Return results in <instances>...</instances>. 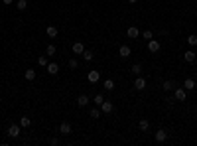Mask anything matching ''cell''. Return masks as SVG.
I'll return each instance as SVG.
<instances>
[{
	"label": "cell",
	"mask_w": 197,
	"mask_h": 146,
	"mask_svg": "<svg viewBox=\"0 0 197 146\" xmlns=\"http://www.w3.org/2000/svg\"><path fill=\"white\" fill-rule=\"evenodd\" d=\"M174 97H175V101H185L187 91L183 89V87H175V89H174Z\"/></svg>",
	"instance_id": "obj_1"
},
{
	"label": "cell",
	"mask_w": 197,
	"mask_h": 146,
	"mask_svg": "<svg viewBox=\"0 0 197 146\" xmlns=\"http://www.w3.org/2000/svg\"><path fill=\"white\" fill-rule=\"evenodd\" d=\"M134 89L136 91H144L146 89V79L142 77V75H138V77L134 79Z\"/></svg>",
	"instance_id": "obj_2"
},
{
	"label": "cell",
	"mask_w": 197,
	"mask_h": 146,
	"mask_svg": "<svg viewBox=\"0 0 197 146\" xmlns=\"http://www.w3.org/2000/svg\"><path fill=\"white\" fill-rule=\"evenodd\" d=\"M8 136H10V138H18L20 136V124H10V126H8Z\"/></svg>",
	"instance_id": "obj_3"
},
{
	"label": "cell",
	"mask_w": 197,
	"mask_h": 146,
	"mask_svg": "<svg viewBox=\"0 0 197 146\" xmlns=\"http://www.w3.org/2000/svg\"><path fill=\"white\" fill-rule=\"evenodd\" d=\"M160 48H162V45H160V41H156L154 37L148 41V52H150V53H156V52H160Z\"/></svg>",
	"instance_id": "obj_4"
},
{
	"label": "cell",
	"mask_w": 197,
	"mask_h": 146,
	"mask_svg": "<svg viewBox=\"0 0 197 146\" xmlns=\"http://www.w3.org/2000/svg\"><path fill=\"white\" fill-rule=\"evenodd\" d=\"M112 109H114V105H112L111 101H107V99H104V101H103V105H100V112L108 115V112H112Z\"/></svg>",
	"instance_id": "obj_5"
},
{
	"label": "cell",
	"mask_w": 197,
	"mask_h": 146,
	"mask_svg": "<svg viewBox=\"0 0 197 146\" xmlns=\"http://www.w3.org/2000/svg\"><path fill=\"white\" fill-rule=\"evenodd\" d=\"M130 45H120L118 48V55L122 57V59H126V57H130Z\"/></svg>",
	"instance_id": "obj_6"
},
{
	"label": "cell",
	"mask_w": 197,
	"mask_h": 146,
	"mask_svg": "<svg viewBox=\"0 0 197 146\" xmlns=\"http://www.w3.org/2000/svg\"><path fill=\"white\" fill-rule=\"evenodd\" d=\"M45 69H47V73H49V75H57V73H59V65L53 63V61L45 65Z\"/></svg>",
	"instance_id": "obj_7"
},
{
	"label": "cell",
	"mask_w": 197,
	"mask_h": 146,
	"mask_svg": "<svg viewBox=\"0 0 197 146\" xmlns=\"http://www.w3.org/2000/svg\"><path fill=\"white\" fill-rule=\"evenodd\" d=\"M195 57H197V53L193 52V49H189V52H185V53H183V59H185L187 63H193V61H195Z\"/></svg>",
	"instance_id": "obj_8"
},
{
	"label": "cell",
	"mask_w": 197,
	"mask_h": 146,
	"mask_svg": "<svg viewBox=\"0 0 197 146\" xmlns=\"http://www.w3.org/2000/svg\"><path fill=\"white\" fill-rule=\"evenodd\" d=\"M89 103H91V99L87 97V95H79V97H77V105L81 107V109H83V107H87Z\"/></svg>",
	"instance_id": "obj_9"
},
{
	"label": "cell",
	"mask_w": 197,
	"mask_h": 146,
	"mask_svg": "<svg viewBox=\"0 0 197 146\" xmlns=\"http://www.w3.org/2000/svg\"><path fill=\"white\" fill-rule=\"evenodd\" d=\"M87 79H89L91 83H97L99 79H100V73L97 71V69H93V71H89V75H87Z\"/></svg>",
	"instance_id": "obj_10"
},
{
	"label": "cell",
	"mask_w": 197,
	"mask_h": 146,
	"mask_svg": "<svg viewBox=\"0 0 197 146\" xmlns=\"http://www.w3.org/2000/svg\"><path fill=\"white\" fill-rule=\"evenodd\" d=\"M83 52H85V45H83V41H75V44H73V53L81 55Z\"/></svg>",
	"instance_id": "obj_11"
},
{
	"label": "cell",
	"mask_w": 197,
	"mask_h": 146,
	"mask_svg": "<svg viewBox=\"0 0 197 146\" xmlns=\"http://www.w3.org/2000/svg\"><path fill=\"white\" fill-rule=\"evenodd\" d=\"M195 87H197V83L193 81V79H185V81H183V89L185 91H193Z\"/></svg>",
	"instance_id": "obj_12"
},
{
	"label": "cell",
	"mask_w": 197,
	"mask_h": 146,
	"mask_svg": "<svg viewBox=\"0 0 197 146\" xmlns=\"http://www.w3.org/2000/svg\"><path fill=\"white\" fill-rule=\"evenodd\" d=\"M154 138H156V142H164V140L167 138V132H166V130H162V128H160V130H158L156 134H154Z\"/></svg>",
	"instance_id": "obj_13"
},
{
	"label": "cell",
	"mask_w": 197,
	"mask_h": 146,
	"mask_svg": "<svg viewBox=\"0 0 197 146\" xmlns=\"http://www.w3.org/2000/svg\"><path fill=\"white\" fill-rule=\"evenodd\" d=\"M59 132H61V134H71V124L69 123H61L59 124Z\"/></svg>",
	"instance_id": "obj_14"
},
{
	"label": "cell",
	"mask_w": 197,
	"mask_h": 146,
	"mask_svg": "<svg viewBox=\"0 0 197 146\" xmlns=\"http://www.w3.org/2000/svg\"><path fill=\"white\" fill-rule=\"evenodd\" d=\"M162 87H164V91H174L175 89V83L171 81V79H166V81L162 83Z\"/></svg>",
	"instance_id": "obj_15"
},
{
	"label": "cell",
	"mask_w": 197,
	"mask_h": 146,
	"mask_svg": "<svg viewBox=\"0 0 197 146\" xmlns=\"http://www.w3.org/2000/svg\"><path fill=\"white\" fill-rule=\"evenodd\" d=\"M126 36H128V37H138V36H140V32H138L136 26H130V28L126 30Z\"/></svg>",
	"instance_id": "obj_16"
},
{
	"label": "cell",
	"mask_w": 197,
	"mask_h": 146,
	"mask_svg": "<svg viewBox=\"0 0 197 146\" xmlns=\"http://www.w3.org/2000/svg\"><path fill=\"white\" fill-rule=\"evenodd\" d=\"M30 124H32L30 116H20V126H22V128H28Z\"/></svg>",
	"instance_id": "obj_17"
},
{
	"label": "cell",
	"mask_w": 197,
	"mask_h": 146,
	"mask_svg": "<svg viewBox=\"0 0 197 146\" xmlns=\"http://www.w3.org/2000/svg\"><path fill=\"white\" fill-rule=\"evenodd\" d=\"M103 87H104L107 91H114V81H112V79H104Z\"/></svg>",
	"instance_id": "obj_18"
},
{
	"label": "cell",
	"mask_w": 197,
	"mask_h": 146,
	"mask_svg": "<svg viewBox=\"0 0 197 146\" xmlns=\"http://www.w3.org/2000/svg\"><path fill=\"white\" fill-rule=\"evenodd\" d=\"M45 34H47L49 37H55L57 36V28L55 26H47V28H45Z\"/></svg>",
	"instance_id": "obj_19"
},
{
	"label": "cell",
	"mask_w": 197,
	"mask_h": 146,
	"mask_svg": "<svg viewBox=\"0 0 197 146\" xmlns=\"http://www.w3.org/2000/svg\"><path fill=\"white\" fill-rule=\"evenodd\" d=\"M24 77H26L28 81H33V79H36V69H26V73H24Z\"/></svg>",
	"instance_id": "obj_20"
},
{
	"label": "cell",
	"mask_w": 197,
	"mask_h": 146,
	"mask_svg": "<svg viewBox=\"0 0 197 146\" xmlns=\"http://www.w3.org/2000/svg\"><path fill=\"white\" fill-rule=\"evenodd\" d=\"M55 52H57V49H55V45H53V44H49L47 48H45V55H49V57L55 55Z\"/></svg>",
	"instance_id": "obj_21"
},
{
	"label": "cell",
	"mask_w": 197,
	"mask_h": 146,
	"mask_svg": "<svg viewBox=\"0 0 197 146\" xmlns=\"http://www.w3.org/2000/svg\"><path fill=\"white\" fill-rule=\"evenodd\" d=\"M103 101H104V95H95V97H93V103H95V105H97V107H100V105H103Z\"/></svg>",
	"instance_id": "obj_22"
},
{
	"label": "cell",
	"mask_w": 197,
	"mask_h": 146,
	"mask_svg": "<svg viewBox=\"0 0 197 146\" xmlns=\"http://www.w3.org/2000/svg\"><path fill=\"white\" fill-rule=\"evenodd\" d=\"M81 55H83V59H85V61H93V52H89V49H85V52H83L81 53Z\"/></svg>",
	"instance_id": "obj_23"
},
{
	"label": "cell",
	"mask_w": 197,
	"mask_h": 146,
	"mask_svg": "<svg viewBox=\"0 0 197 146\" xmlns=\"http://www.w3.org/2000/svg\"><path fill=\"white\" fill-rule=\"evenodd\" d=\"M89 116H91V119H99V116H100V111H99V107L91 109V111H89Z\"/></svg>",
	"instance_id": "obj_24"
},
{
	"label": "cell",
	"mask_w": 197,
	"mask_h": 146,
	"mask_svg": "<svg viewBox=\"0 0 197 146\" xmlns=\"http://www.w3.org/2000/svg\"><path fill=\"white\" fill-rule=\"evenodd\" d=\"M130 71H132L134 75H140V73H142V65H140V63H134L132 67H130Z\"/></svg>",
	"instance_id": "obj_25"
},
{
	"label": "cell",
	"mask_w": 197,
	"mask_h": 146,
	"mask_svg": "<svg viewBox=\"0 0 197 146\" xmlns=\"http://www.w3.org/2000/svg\"><path fill=\"white\" fill-rule=\"evenodd\" d=\"M16 8H18L20 12H22V10H26V8H28V0H18V4H16Z\"/></svg>",
	"instance_id": "obj_26"
},
{
	"label": "cell",
	"mask_w": 197,
	"mask_h": 146,
	"mask_svg": "<svg viewBox=\"0 0 197 146\" xmlns=\"http://www.w3.org/2000/svg\"><path fill=\"white\" fill-rule=\"evenodd\" d=\"M138 126H140V130H148V128H150V123L146 119H142L140 123H138Z\"/></svg>",
	"instance_id": "obj_27"
},
{
	"label": "cell",
	"mask_w": 197,
	"mask_h": 146,
	"mask_svg": "<svg viewBox=\"0 0 197 146\" xmlns=\"http://www.w3.org/2000/svg\"><path fill=\"white\" fill-rule=\"evenodd\" d=\"M67 65H69V69H77L79 67V61L77 59H69V61H67Z\"/></svg>",
	"instance_id": "obj_28"
},
{
	"label": "cell",
	"mask_w": 197,
	"mask_h": 146,
	"mask_svg": "<svg viewBox=\"0 0 197 146\" xmlns=\"http://www.w3.org/2000/svg\"><path fill=\"white\" fill-rule=\"evenodd\" d=\"M187 44L189 45H197V36H193V34L187 36Z\"/></svg>",
	"instance_id": "obj_29"
},
{
	"label": "cell",
	"mask_w": 197,
	"mask_h": 146,
	"mask_svg": "<svg viewBox=\"0 0 197 146\" xmlns=\"http://www.w3.org/2000/svg\"><path fill=\"white\" fill-rule=\"evenodd\" d=\"M37 63H40L41 67H45V65H47V55H41L40 59H37Z\"/></svg>",
	"instance_id": "obj_30"
},
{
	"label": "cell",
	"mask_w": 197,
	"mask_h": 146,
	"mask_svg": "<svg viewBox=\"0 0 197 146\" xmlns=\"http://www.w3.org/2000/svg\"><path fill=\"white\" fill-rule=\"evenodd\" d=\"M144 37H146V40H148V41L152 40V37H154V34H152V30H146V32H144Z\"/></svg>",
	"instance_id": "obj_31"
},
{
	"label": "cell",
	"mask_w": 197,
	"mask_h": 146,
	"mask_svg": "<svg viewBox=\"0 0 197 146\" xmlns=\"http://www.w3.org/2000/svg\"><path fill=\"white\" fill-rule=\"evenodd\" d=\"M49 144H51V146H57V144H59V140H57V138H49Z\"/></svg>",
	"instance_id": "obj_32"
},
{
	"label": "cell",
	"mask_w": 197,
	"mask_h": 146,
	"mask_svg": "<svg viewBox=\"0 0 197 146\" xmlns=\"http://www.w3.org/2000/svg\"><path fill=\"white\" fill-rule=\"evenodd\" d=\"M2 2H4V4H6V6H8V4H12V2H14V0H2Z\"/></svg>",
	"instance_id": "obj_33"
},
{
	"label": "cell",
	"mask_w": 197,
	"mask_h": 146,
	"mask_svg": "<svg viewBox=\"0 0 197 146\" xmlns=\"http://www.w3.org/2000/svg\"><path fill=\"white\" fill-rule=\"evenodd\" d=\"M128 2H130V4H136V2H138V0H128Z\"/></svg>",
	"instance_id": "obj_34"
},
{
	"label": "cell",
	"mask_w": 197,
	"mask_h": 146,
	"mask_svg": "<svg viewBox=\"0 0 197 146\" xmlns=\"http://www.w3.org/2000/svg\"><path fill=\"white\" fill-rule=\"evenodd\" d=\"M146 2H150V0H146Z\"/></svg>",
	"instance_id": "obj_35"
}]
</instances>
